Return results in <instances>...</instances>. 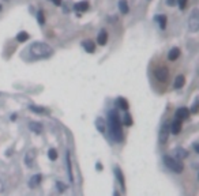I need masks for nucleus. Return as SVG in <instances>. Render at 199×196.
<instances>
[{
	"instance_id": "1",
	"label": "nucleus",
	"mask_w": 199,
	"mask_h": 196,
	"mask_svg": "<svg viewBox=\"0 0 199 196\" xmlns=\"http://www.w3.org/2000/svg\"><path fill=\"white\" fill-rule=\"evenodd\" d=\"M108 125H109L110 138L115 142H123V131H122V120L116 109H112L108 113Z\"/></svg>"
},
{
	"instance_id": "2",
	"label": "nucleus",
	"mask_w": 199,
	"mask_h": 196,
	"mask_svg": "<svg viewBox=\"0 0 199 196\" xmlns=\"http://www.w3.org/2000/svg\"><path fill=\"white\" fill-rule=\"evenodd\" d=\"M30 55L36 59H48L53 55V49L48 44H44V42H34V44L30 45L29 48Z\"/></svg>"
},
{
	"instance_id": "3",
	"label": "nucleus",
	"mask_w": 199,
	"mask_h": 196,
	"mask_svg": "<svg viewBox=\"0 0 199 196\" xmlns=\"http://www.w3.org/2000/svg\"><path fill=\"white\" fill-rule=\"evenodd\" d=\"M164 163L168 169H170L173 173H181L184 170V165L181 163V159H177V158L169 157V155H165L164 157Z\"/></svg>"
},
{
	"instance_id": "4",
	"label": "nucleus",
	"mask_w": 199,
	"mask_h": 196,
	"mask_svg": "<svg viewBox=\"0 0 199 196\" xmlns=\"http://www.w3.org/2000/svg\"><path fill=\"white\" fill-rule=\"evenodd\" d=\"M199 29V11L198 8H194L192 12L188 16V30L191 33H196Z\"/></svg>"
},
{
	"instance_id": "5",
	"label": "nucleus",
	"mask_w": 199,
	"mask_h": 196,
	"mask_svg": "<svg viewBox=\"0 0 199 196\" xmlns=\"http://www.w3.org/2000/svg\"><path fill=\"white\" fill-rule=\"evenodd\" d=\"M169 134H170L169 124H168V123H164L160 128V134H158V142H160V144H165V143L168 142Z\"/></svg>"
},
{
	"instance_id": "6",
	"label": "nucleus",
	"mask_w": 199,
	"mask_h": 196,
	"mask_svg": "<svg viewBox=\"0 0 199 196\" xmlns=\"http://www.w3.org/2000/svg\"><path fill=\"white\" fill-rule=\"evenodd\" d=\"M154 76L158 82L165 83V82H168V79H169V71H168L167 67H158V68H155V71H154Z\"/></svg>"
},
{
	"instance_id": "7",
	"label": "nucleus",
	"mask_w": 199,
	"mask_h": 196,
	"mask_svg": "<svg viewBox=\"0 0 199 196\" xmlns=\"http://www.w3.org/2000/svg\"><path fill=\"white\" fill-rule=\"evenodd\" d=\"M190 117V110H188V108H179L177 110H176V119L177 120H185Z\"/></svg>"
},
{
	"instance_id": "8",
	"label": "nucleus",
	"mask_w": 199,
	"mask_h": 196,
	"mask_svg": "<svg viewBox=\"0 0 199 196\" xmlns=\"http://www.w3.org/2000/svg\"><path fill=\"white\" fill-rule=\"evenodd\" d=\"M34 159H36V151L34 150H30L25 154V163H26L27 166H33V163H34Z\"/></svg>"
},
{
	"instance_id": "9",
	"label": "nucleus",
	"mask_w": 199,
	"mask_h": 196,
	"mask_svg": "<svg viewBox=\"0 0 199 196\" xmlns=\"http://www.w3.org/2000/svg\"><path fill=\"white\" fill-rule=\"evenodd\" d=\"M107 42H108V33H107V30H101V31L98 33L97 44L104 46V45H107Z\"/></svg>"
},
{
	"instance_id": "10",
	"label": "nucleus",
	"mask_w": 199,
	"mask_h": 196,
	"mask_svg": "<svg viewBox=\"0 0 199 196\" xmlns=\"http://www.w3.org/2000/svg\"><path fill=\"white\" fill-rule=\"evenodd\" d=\"M169 128H170V132H172L173 135L180 134V131H181V120L176 119L175 121L172 123V125H169Z\"/></svg>"
},
{
	"instance_id": "11",
	"label": "nucleus",
	"mask_w": 199,
	"mask_h": 196,
	"mask_svg": "<svg viewBox=\"0 0 199 196\" xmlns=\"http://www.w3.org/2000/svg\"><path fill=\"white\" fill-rule=\"evenodd\" d=\"M175 155L177 159H185L188 157V151L185 149H183V147H177L175 150Z\"/></svg>"
},
{
	"instance_id": "12",
	"label": "nucleus",
	"mask_w": 199,
	"mask_h": 196,
	"mask_svg": "<svg viewBox=\"0 0 199 196\" xmlns=\"http://www.w3.org/2000/svg\"><path fill=\"white\" fill-rule=\"evenodd\" d=\"M29 128H30V131H33V132H34V134H41L42 132V129H44V128H42V125L40 124V123H37V121H32L29 124Z\"/></svg>"
},
{
	"instance_id": "13",
	"label": "nucleus",
	"mask_w": 199,
	"mask_h": 196,
	"mask_svg": "<svg viewBox=\"0 0 199 196\" xmlns=\"http://www.w3.org/2000/svg\"><path fill=\"white\" fill-rule=\"evenodd\" d=\"M179 56H180V49L179 48H172L169 51V53H168V59L170 60V61H175V60L179 59Z\"/></svg>"
},
{
	"instance_id": "14",
	"label": "nucleus",
	"mask_w": 199,
	"mask_h": 196,
	"mask_svg": "<svg viewBox=\"0 0 199 196\" xmlns=\"http://www.w3.org/2000/svg\"><path fill=\"white\" fill-rule=\"evenodd\" d=\"M65 161H67V170H68V177H70V181H74V176H72V169H71V158H70V153L67 151L65 154Z\"/></svg>"
},
{
	"instance_id": "15",
	"label": "nucleus",
	"mask_w": 199,
	"mask_h": 196,
	"mask_svg": "<svg viewBox=\"0 0 199 196\" xmlns=\"http://www.w3.org/2000/svg\"><path fill=\"white\" fill-rule=\"evenodd\" d=\"M154 21L160 25L161 29H165V26H167V16H165V15H155Z\"/></svg>"
},
{
	"instance_id": "16",
	"label": "nucleus",
	"mask_w": 199,
	"mask_h": 196,
	"mask_svg": "<svg viewBox=\"0 0 199 196\" xmlns=\"http://www.w3.org/2000/svg\"><path fill=\"white\" fill-rule=\"evenodd\" d=\"M75 10L77 11H87L89 10V1H86V0H83V1H79V3L75 4Z\"/></svg>"
},
{
	"instance_id": "17",
	"label": "nucleus",
	"mask_w": 199,
	"mask_h": 196,
	"mask_svg": "<svg viewBox=\"0 0 199 196\" xmlns=\"http://www.w3.org/2000/svg\"><path fill=\"white\" fill-rule=\"evenodd\" d=\"M41 183V174H36V176H33L32 178H30V181H29V187L30 188H36L37 185Z\"/></svg>"
},
{
	"instance_id": "18",
	"label": "nucleus",
	"mask_w": 199,
	"mask_h": 196,
	"mask_svg": "<svg viewBox=\"0 0 199 196\" xmlns=\"http://www.w3.org/2000/svg\"><path fill=\"white\" fill-rule=\"evenodd\" d=\"M115 174H116V178H117V181L120 183V185H122V187L124 188L125 181H124V177H123V173H122V170H120V168H119V166H116V168H115Z\"/></svg>"
},
{
	"instance_id": "19",
	"label": "nucleus",
	"mask_w": 199,
	"mask_h": 196,
	"mask_svg": "<svg viewBox=\"0 0 199 196\" xmlns=\"http://www.w3.org/2000/svg\"><path fill=\"white\" fill-rule=\"evenodd\" d=\"M82 45H83L85 51H86L87 53H93V52L95 51V45H94V42H93V41H85Z\"/></svg>"
},
{
	"instance_id": "20",
	"label": "nucleus",
	"mask_w": 199,
	"mask_h": 196,
	"mask_svg": "<svg viewBox=\"0 0 199 196\" xmlns=\"http://www.w3.org/2000/svg\"><path fill=\"white\" fill-rule=\"evenodd\" d=\"M119 10L122 14H128V11H130V7H128V3L127 0H120L119 1Z\"/></svg>"
},
{
	"instance_id": "21",
	"label": "nucleus",
	"mask_w": 199,
	"mask_h": 196,
	"mask_svg": "<svg viewBox=\"0 0 199 196\" xmlns=\"http://www.w3.org/2000/svg\"><path fill=\"white\" fill-rule=\"evenodd\" d=\"M184 83H185L184 76L183 75H177L175 79V89H181V87L184 86Z\"/></svg>"
},
{
	"instance_id": "22",
	"label": "nucleus",
	"mask_w": 199,
	"mask_h": 196,
	"mask_svg": "<svg viewBox=\"0 0 199 196\" xmlns=\"http://www.w3.org/2000/svg\"><path fill=\"white\" fill-rule=\"evenodd\" d=\"M95 127H97V129L100 131L101 134H104L105 128H107V124H105V121L102 119H97V120H95Z\"/></svg>"
},
{
	"instance_id": "23",
	"label": "nucleus",
	"mask_w": 199,
	"mask_h": 196,
	"mask_svg": "<svg viewBox=\"0 0 199 196\" xmlns=\"http://www.w3.org/2000/svg\"><path fill=\"white\" fill-rule=\"evenodd\" d=\"M29 40V34H27L26 31H21L18 33V36H17V41L18 42H25Z\"/></svg>"
},
{
	"instance_id": "24",
	"label": "nucleus",
	"mask_w": 199,
	"mask_h": 196,
	"mask_svg": "<svg viewBox=\"0 0 199 196\" xmlns=\"http://www.w3.org/2000/svg\"><path fill=\"white\" fill-rule=\"evenodd\" d=\"M30 110L34 113H40V114H44V113H47V109L45 108H41V106H36V105H32L30 106Z\"/></svg>"
},
{
	"instance_id": "25",
	"label": "nucleus",
	"mask_w": 199,
	"mask_h": 196,
	"mask_svg": "<svg viewBox=\"0 0 199 196\" xmlns=\"http://www.w3.org/2000/svg\"><path fill=\"white\" fill-rule=\"evenodd\" d=\"M117 104H119V106L122 108L123 110H128V104L124 98H119V99H117Z\"/></svg>"
},
{
	"instance_id": "26",
	"label": "nucleus",
	"mask_w": 199,
	"mask_h": 196,
	"mask_svg": "<svg viewBox=\"0 0 199 196\" xmlns=\"http://www.w3.org/2000/svg\"><path fill=\"white\" fill-rule=\"evenodd\" d=\"M48 157H49V159H51V161H56L57 159V151L55 149H51V150H49V153H48Z\"/></svg>"
},
{
	"instance_id": "27",
	"label": "nucleus",
	"mask_w": 199,
	"mask_h": 196,
	"mask_svg": "<svg viewBox=\"0 0 199 196\" xmlns=\"http://www.w3.org/2000/svg\"><path fill=\"white\" fill-rule=\"evenodd\" d=\"M123 123H124L125 125H127V127H130V125H132V119H131V116L130 114H125L124 116V119H123Z\"/></svg>"
},
{
	"instance_id": "28",
	"label": "nucleus",
	"mask_w": 199,
	"mask_h": 196,
	"mask_svg": "<svg viewBox=\"0 0 199 196\" xmlns=\"http://www.w3.org/2000/svg\"><path fill=\"white\" fill-rule=\"evenodd\" d=\"M198 109H199V99L196 98L195 101H194V105H192V108H191L190 113H198Z\"/></svg>"
},
{
	"instance_id": "29",
	"label": "nucleus",
	"mask_w": 199,
	"mask_h": 196,
	"mask_svg": "<svg viewBox=\"0 0 199 196\" xmlns=\"http://www.w3.org/2000/svg\"><path fill=\"white\" fill-rule=\"evenodd\" d=\"M37 18H38V23H40V25H44V23H45L44 12H42V11H38V12H37Z\"/></svg>"
},
{
	"instance_id": "30",
	"label": "nucleus",
	"mask_w": 199,
	"mask_h": 196,
	"mask_svg": "<svg viewBox=\"0 0 199 196\" xmlns=\"http://www.w3.org/2000/svg\"><path fill=\"white\" fill-rule=\"evenodd\" d=\"M187 1H188V0H177L179 7H180L181 10H184V8H185V6H187Z\"/></svg>"
},
{
	"instance_id": "31",
	"label": "nucleus",
	"mask_w": 199,
	"mask_h": 196,
	"mask_svg": "<svg viewBox=\"0 0 199 196\" xmlns=\"http://www.w3.org/2000/svg\"><path fill=\"white\" fill-rule=\"evenodd\" d=\"M56 185H57V188H59L60 192H63V191L65 189V187H64V184H63V183H56Z\"/></svg>"
},
{
	"instance_id": "32",
	"label": "nucleus",
	"mask_w": 199,
	"mask_h": 196,
	"mask_svg": "<svg viewBox=\"0 0 199 196\" xmlns=\"http://www.w3.org/2000/svg\"><path fill=\"white\" fill-rule=\"evenodd\" d=\"M167 4L168 6H175V4H177V0H167Z\"/></svg>"
},
{
	"instance_id": "33",
	"label": "nucleus",
	"mask_w": 199,
	"mask_h": 196,
	"mask_svg": "<svg viewBox=\"0 0 199 196\" xmlns=\"http://www.w3.org/2000/svg\"><path fill=\"white\" fill-rule=\"evenodd\" d=\"M51 1L55 4V6H62V3H63L62 0H51Z\"/></svg>"
},
{
	"instance_id": "34",
	"label": "nucleus",
	"mask_w": 199,
	"mask_h": 196,
	"mask_svg": "<svg viewBox=\"0 0 199 196\" xmlns=\"http://www.w3.org/2000/svg\"><path fill=\"white\" fill-rule=\"evenodd\" d=\"M194 150H195V153H199V146H198V143H194Z\"/></svg>"
},
{
	"instance_id": "35",
	"label": "nucleus",
	"mask_w": 199,
	"mask_h": 196,
	"mask_svg": "<svg viewBox=\"0 0 199 196\" xmlns=\"http://www.w3.org/2000/svg\"><path fill=\"white\" fill-rule=\"evenodd\" d=\"M95 169H97V170H102V165H101V163H97V165H95Z\"/></svg>"
},
{
	"instance_id": "36",
	"label": "nucleus",
	"mask_w": 199,
	"mask_h": 196,
	"mask_svg": "<svg viewBox=\"0 0 199 196\" xmlns=\"http://www.w3.org/2000/svg\"><path fill=\"white\" fill-rule=\"evenodd\" d=\"M0 10H2V6H0Z\"/></svg>"
}]
</instances>
